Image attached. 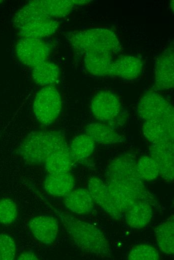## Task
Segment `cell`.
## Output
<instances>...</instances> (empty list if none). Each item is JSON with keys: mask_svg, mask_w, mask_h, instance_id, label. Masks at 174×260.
Masks as SVG:
<instances>
[{"mask_svg": "<svg viewBox=\"0 0 174 260\" xmlns=\"http://www.w3.org/2000/svg\"><path fill=\"white\" fill-rule=\"evenodd\" d=\"M17 260H38L36 255L31 250L23 252L18 257Z\"/></svg>", "mask_w": 174, "mask_h": 260, "instance_id": "f546056e", "label": "cell"}, {"mask_svg": "<svg viewBox=\"0 0 174 260\" xmlns=\"http://www.w3.org/2000/svg\"><path fill=\"white\" fill-rule=\"evenodd\" d=\"M16 246L9 236L0 234V260H12L15 258Z\"/></svg>", "mask_w": 174, "mask_h": 260, "instance_id": "f1b7e54d", "label": "cell"}, {"mask_svg": "<svg viewBox=\"0 0 174 260\" xmlns=\"http://www.w3.org/2000/svg\"><path fill=\"white\" fill-rule=\"evenodd\" d=\"M144 136L152 144L174 140L160 120H145L142 126Z\"/></svg>", "mask_w": 174, "mask_h": 260, "instance_id": "cb8c5ba5", "label": "cell"}, {"mask_svg": "<svg viewBox=\"0 0 174 260\" xmlns=\"http://www.w3.org/2000/svg\"><path fill=\"white\" fill-rule=\"evenodd\" d=\"M66 144L64 136L58 132H34L22 140L17 152L27 164H37L44 162L54 150Z\"/></svg>", "mask_w": 174, "mask_h": 260, "instance_id": "277c9868", "label": "cell"}, {"mask_svg": "<svg viewBox=\"0 0 174 260\" xmlns=\"http://www.w3.org/2000/svg\"><path fill=\"white\" fill-rule=\"evenodd\" d=\"M105 183L113 202L122 214L137 200L133 194L120 182L106 180Z\"/></svg>", "mask_w": 174, "mask_h": 260, "instance_id": "e0dca14e", "label": "cell"}, {"mask_svg": "<svg viewBox=\"0 0 174 260\" xmlns=\"http://www.w3.org/2000/svg\"><path fill=\"white\" fill-rule=\"evenodd\" d=\"M58 22L52 18L39 20L31 22L20 30L22 38L42 39L56 32Z\"/></svg>", "mask_w": 174, "mask_h": 260, "instance_id": "ac0fdd59", "label": "cell"}, {"mask_svg": "<svg viewBox=\"0 0 174 260\" xmlns=\"http://www.w3.org/2000/svg\"><path fill=\"white\" fill-rule=\"evenodd\" d=\"M173 109L172 104L163 96L155 91L150 90L140 98L137 112L138 116L145 121L160 119Z\"/></svg>", "mask_w": 174, "mask_h": 260, "instance_id": "52a82bcc", "label": "cell"}, {"mask_svg": "<svg viewBox=\"0 0 174 260\" xmlns=\"http://www.w3.org/2000/svg\"><path fill=\"white\" fill-rule=\"evenodd\" d=\"M91 110L98 120L110 122L120 114L121 103L119 98L112 92L100 91L93 97Z\"/></svg>", "mask_w": 174, "mask_h": 260, "instance_id": "30bf717a", "label": "cell"}, {"mask_svg": "<svg viewBox=\"0 0 174 260\" xmlns=\"http://www.w3.org/2000/svg\"><path fill=\"white\" fill-rule=\"evenodd\" d=\"M50 52L49 44L42 39L22 38L16 45V54L25 66L34 67L46 60Z\"/></svg>", "mask_w": 174, "mask_h": 260, "instance_id": "8992f818", "label": "cell"}, {"mask_svg": "<svg viewBox=\"0 0 174 260\" xmlns=\"http://www.w3.org/2000/svg\"><path fill=\"white\" fill-rule=\"evenodd\" d=\"M32 107L36 119L42 124H51L58 116L62 108L58 91L52 86H44L36 94Z\"/></svg>", "mask_w": 174, "mask_h": 260, "instance_id": "5b68a950", "label": "cell"}, {"mask_svg": "<svg viewBox=\"0 0 174 260\" xmlns=\"http://www.w3.org/2000/svg\"><path fill=\"white\" fill-rule=\"evenodd\" d=\"M32 2L48 16L62 18L68 16L75 5L70 0H35Z\"/></svg>", "mask_w": 174, "mask_h": 260, "instance_id": "7402d4cb", "label": "cell"}, {"mask_svg": "<svg viewBox=\"0 0 174 260\" xmlns=\"http://www.w3.org/2000/svg\"><path fill=\"white\" fill-rule=\"evenodd\" d=\"M150 153L158 166L159 175L165 181L172 182L174 177V140L152 144Z\"/></svg>", "mask_w": 174, "mask_h": 260, "instance_id": "ba28073f", "label": "cell"}, {"mask_svg": "<svg viewBox=\"0 0 174 260\" xmlns=\"http://www.w3.org/2000/svg\"><path fill=\"white\" fill-rule=\"evenodd\" d=\"M60 74L57 65L46 60L33 68L32 75L36 84L46 86L57 83Z\"/></svg>", "mask_w": 174, "mask_h": 260, "instance_id": "44dd1931", "label": "cell"}, {"mask_svg": "<svg viewBox=\"0 0 174 260\" xmlns=\"http://www.w3.org/2000/svg\"><path fill=\"white\" fill-rule=\"evenodd\" d=\"M67 38L73 48L84 56L85 67L93 75L132 80L142 72L141 60L122 54V46L110 30L96 28L72 32L67 34Z\"/></svg>", "mask_w": 174, "mask_h": 260, "instance_id": "6da1fadb", "label": "cell"}, {"mask_svg": "<svg viewBox=\"0 0 174 260\" xmlns=\"http://www.w3.org/2000/svg\"><path fill=\"white\" fill-rule=\"evenodd\" d=\"M28 226L36 238L46 245L52 244L58 232V220L49 215H39L32 218L28 222Z\"/></svg>", "mask_w": 174, "mask_h": 260, "instance_id": "8fae6325", "label": "cell"}, {"mask_svg": "<svg viewBox=\"0 0 174 260\" xmlns=\"http://www.w3.org/2000/svg\"><path fill=\"white\" fill-rule=\"evenodd\" d=\"M174 48L169 46L156 58L154 62V88L163 90L174 84Z\"/></svg>", "mask_w": 174, "mask_h": 260, "instance_id": "9c48e42d", "label": "cell"}, {"mask_svg": "<svg viewBox=\"0 0 174 260\" xmlns=\"http://www.w3.org/2000/svg\"><path fill=\"white\" fill-rule=\"evenodd\" d=\"M160 258L158 250L147 244L135 246L130 250L128 256V259L130 260H158Z\"/></svg>", "mask_w": 174, "mask_h": 260, "instance_id": "4316f807", "label": "cell"}, {"mask_svg": "<svg viewBox=\"0 0 174 260\" xmlns=\"http://www.w3.org/2000/svg\"><path fill=\"white\" fill-rule=\"evenodd\" d=\"M174 217L172 215L154 230L158 246L163 252L172 254L174 252Z\"/></svg>", "mask_w": 174, "mask_h": 260, "instance_id": "ffe728a7", "label": "cell"}, {"mask_svg": "<svg viewBox=\"0 0 174 260\" xmlns=\"http://www.w3.org/2000/svg\"><path fill=\"white\" fill-rule=\"evenodd\" d=\"M136 160L130 154H122L116 156L107 166L105 172L106 180H114L122 183L136 197L137 200H144L154 206L158 202L138 177Z\"/></svg>", "mask_w": 174, "mask_h": 260, "instance_id": "3957f363", "label": "cell"}, {"mask_svg": "<svg viewBox=\"0 0 174 260\" xmlns=\"http://www.w3.org/2000/svg\"><path fill=\"white\" fill-rule=\"evenodd\" d=\"M18 208L16 202L10 198L0 200V223L8 225L17 218Z\"/></svg>", "mask_w": 174, "mask_h": 260, "instance_id": "83f0119b", "label": "cell"}, {"mask_svg": "<svg viewBox=\"0 0 174 260\" xmlns=\"http://www.w3.org/2000/svg\"><path fill=\"white\" fill-rule=\"evenodd\" d=\"M64 202L67 208L80 215L89 214L94 207V202L88 190L84 188L72 190L64 196Z\"/></svg>", "mask_w": 174, "mask_h": 260, "instance_id": "5bb4252c", "label": "cell"}, {"mask_svg": "<svg viewBox=\"0 0 174 260\" xmlns=\"http://www.w3.org/2000/svg\"><path fill=\"white\" fill-rule=\"evenodd\" d=\"M48 204L60 218L73 242L80 249L99 257L112 256L110 244L100 229Z\"/></svg>", "mask_w": 174, "mask_h": 260, "instance_id": "7a4b0ae2", "label": "cell"}, {"mask_svg": "<svg viewBox=\"0 0 174 260\" xmlns=\"http://www.w3.org/2000/svg\"><path fill=\"white\" fill-rule=\"evenodd\" d=\"M73 158L67 144L54 150L44 161V166L49 174L69 172Z\"/></svg>", "mask_w": 174, "mask_h": 260, "instance_id": "2e32d148", "label": "cell"}, {"mask_svg": "<svg viewBox=\"0 0 174 260\" xmlns=\"http://www.w3.org/2000/svg\"><path fill=\"white\" fill-rule=\"evenodd\" d=\"M50 18H52L42 12L31 0L16 13L12 22L20 30L34 22Z\"/></svg>", "mask_w": 174, "mask_h": 260, "instance_id": "603a6c76", "label": "cell"}, {"mask_svg": "<svg viewBox=\"0 0 174 260\" xmlns=\"http://www.w3.org/2000/svg\"><path fill=\"white\" fill-rule=\"evenodd\" d=\"M136 170L142 180L151 181L159 175L158 166L150 156H144L136 162Z\"/></svg>", "mask_w": 174, "mask_h": 260, "instance_id": "484cf974", "label": "cell"}, {"mask_svg": "<svg viewBox=\"0 0 174 260\" xmlns=\"http://www.w3.org/2000/svg\"></svg>", "mask_w": 174, "mask_h": 260, "instance_id": "4dcf8cb0", "label": "cell"}, {"mask_svg": "<svg viewBox=\"0 0 174 260\" xmlns=\"http://www.w3.org/2000/svg\"><path fill=\"white\" fill-rule=\"evenodd\" d=\"M86 133L95 142L101 144H114L123 140L122 137L111 126L102 123L88 124L86 126Z\"/></svg>", "mask_w": 174, "mask_h": 260, "instance_id": "d6986e66", "label": "cell"}, {"mask_svg": "<svg viewBox=\"0 0 174 260\" xmlns=\"http://www.w3.org/2000/svg\"><path fill=\"white\" fill-rule=\"evenodd\" d=\"M125 212L127 224L136 229L146 226L152 216V205L144 200H136Z\"/></svg>", "mask_w": 174, "mask_h": 260, "instance_id": "9a60e30c", "label": "cell"}, {"mask_svg": "<svg viewBox=\"0 0 174 260\" xmlns=\"http://www.w3.org/2000/svg\"><path fill=\"white\" fill-rule=\"evenodd\" d=\"M74 185V177L69 172L49 174L44 182L45 190L56 196H65L72 190Z\"/></svg>", "mask_w": 174, "mask_h": 260, "instance_id": "4fadbf2b", "label": "cell"}, {"mask_svg": "<svg viewBox=\"0 0 174 260\" xmlns=\"http://www.w3.org/2000/svg\"><path fill=\"white\" fill-rule=\"evenodd\" d=\"M88 190L94 200L109 215L120 220L122 214L118 209L108 192L106 184L97 176L90 177L88 181Z\"/></svg>", "mask_w": 174, "mask_h": 260, "instance_id": "7c38bea8", "label": "cell"}, {"mask_svg": "<svg viewBox=\"0 0 174 260\" xmlns=\"http://www.w3.org/2000/svg\"><path fill=\"white\" fill-rule=\"evenodd\" d=\"M95 148V142L86 134H80L72 141L69 150L73 160H79L88 157Z\"/></svg>", "mask_w": 174, "mask_h": 260, "instance_id": "d4e9b609", "label": "cell"}]
</instances>
